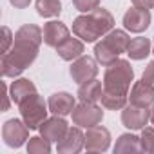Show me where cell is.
Returning a JSON list of instances; mask_svg holds the SVG:
<instances>
[{"label": "cell", "instance_id": "14", "mask_svg": "<svg viewBox=\"0 0 154 154\" xmlns=\"http://www.w3.org/2000/svg\"><path fill=\"white\" fill-rule=\"evenodd\" d=\"M67 131H69L67 122L63 120V116H56V114H54L53 118L45 120V122L40 125V134H42L45 140L56 141V143L67 134Z\"/></svg>", "mask_w": 154, "mask_h": 154}, {"label": "cell", "instance_id": "19", "mask_svg": "<svg viewBox=\"0 0 154 154\" xmlns=\"http://www.w3.org/2000/svg\"><path fill=\"white\" fill-rule=\"evenodd\" d=\"M36 93V87L31 80L27 78H20V80H15L9 87V94H11V100L15 103H20L24 98H27L29 94Z\"/></svg>", "mask_w": 154, "mask_h": 154}, {"label": "cell", "instance_id": "28", "mask_svg": "<svg viewBox=\"0 0 154 154\" xmlns=\"http://www.w3.org/2000/svg\"><path fill=\"white\" fill-rule=\"evenodd\" d=\"M2 96H4V105H2V111L6 112V111L9 109V96H11V94H8V84H6V82H2Z\"/></svg>", "mask_w": 154, "mask_h": 154}, {"label": "cell", "instance_id": "17", "mask_svg": "<svg viewBox=\"0 0 154 154\" xmlns=\"http://www.w3.org/2000/svg\"><path fill=\"white\" fill-rule=\"evenodd\" d=\"M85 47H84V42L76 40V38H67L65 42H62L58 47H56V53L62 60H67V62H72L76 58H80L84 54Z\"/></svg>", "mask_w": 154, "mask_h": 154}, {"label": "cell", "instance_id": "15", "mask_svg": "<svg viewBox=\"0 0 154 154\" xmlns=\"http://www.w3.org/2000/svg\"><path fill=\"white\" fill-rule=\"evenodd\" d=\"M44 42L45 45L49 47H58L62 42H65L69 38V29L65 24L58 22V20H53V22H47L44 26Z\"/></svg>", "mask_w": 154, "mask_h": 154}, {"label": "cell", "instance_id": "18", "mask_svg": "<svg viewBox=\"0 0 154 154\" xmlns=\"http://www.w3.org/2000/svg\"><path fill=\"white\" fill-rule=\"evenodd\" d=\"M102 93H103V87H102V82H98L96 78L85 82L80 85L78 89V98L80 102H87V103H96L100 98H102Z\"/></svg>", "mask_w": 154, "mask_h": 154}, {"label": "cell", "instance_id": "22", "mask_svg": "<svg viewBox=\"0 0 154 154\" xmlns=\"http://www.w3.org/2000/svg\"><path fill=\"white\" fill-rule=\"evenodd\" d=\"M36 11L44 18L58 17L62 11V4L60 0H36Z\"/></svg>", "mask_w": 154, "mask_h": 154}, {"label": "cell", "instance_id": "13", "mask_svg": "<svg viewBox=\"0 0 154 154\" xmlns=\"http://www.w3.org/2000/svg\"><path fill=\"white\" fill-rule=\"evenodd\" d=\"M84 147H85V134L78 127H69L67 134L56 145L58 152H67V154H76Z\"/></svg>", "mask_w": 154, "mask_h": 154}, {"label": "cell", "instance_id": "4", "mask_svg": "<svg viewBox=\"0 0 154 154\" xmlns=\"http://www.w3.org/2000/svg\"><path fill=\"white\" fill-rule=\"evenodd\" d=\"M131 38L127 36L125 31L122 29H112L105 35V38L102 42H98L94 45V58L102 63V65H111L112 62L118 60V54L125 53L129 47Z\"/></svg>", "mask_w": 154, "mask_h": 154}, {"label": "cell", "instance_id": "8", "mask_svg": "<svg viewBox=\"0 0 154 154\" xmlns=\"http://www.w3.org/2000/svg\"><path fill=\"white\" fill-rule=\"evenodd\" d=\"M69 72H71V78H72L76 84H80V85H82V84L93 80L94 76L98 74V65H96L94 58H91V56H84V54H82L80 58H76V60L72 62Z\"/></svg>", "mask_w": 154, "mask_h": 154}, {"label": "cell", "instance_id": "31", "mask_svg": "<svg viewBox=\"0 0 154 154\" xmlns=\"http://www.w3.org/2000/svg\"><path fill=\"white\" fill-rule=\"evenodd\" d=\"M150 122H152V123H154V107H152V109H150Z\"/></svg>", "mask_w": 154, "mask_h": 154}, {"label": "cell", "instance_id": "21", "mask_svg": "<svg viewBox=\"0 0 154 154\" xmlns=\"http://www.w3.org/2000/svg\"><path fill=\"white\" fill-rule=\"evenodd\" d=\"M141 141L134 134H122L114 145V152H140Z\"/></svg>", "mask_w": 154, "mask_h": 154}, {"label": "cell", "instance_id": "27", "mask_svg": "<svg viewBox=\"0 0 154 154\" xmlns=\"http://www.w3.org/2000/svg\"><path fill=\"white\" fill-rule=\"evenodd\" d=\"M141 78H143L145 82H149V84H154V60H152V62H149V65L145 67Z\"/></svg>", "mask_w": 154, "mask_h": 154}, {"label": "cell", "instance_id": "30", "mask_svg": "<svg viewBox=\"0 0 154 154\" xmlns=\"http://www.w3.org/2000/svg\"><path fill=\"white\" fill-rule=\"evenodd\" d=\"M9 2H11L15 8H18V9H24V8H27V6L31 4V0H9Z\"/></svg>", "mask_w": 154, "mask_h": 154}, {"label": "cell", "instance_id": "16", "mask_svg": "<svg viewBox=\"0 0 154 154\" xmlns=\"http://www.w3.org/2000/svg\"><path fill=\"white\" fill-rule=\"evenodd\" d=\"M47 105H49V111L53 114H56V116H67L74 109V96L69 94V93H54L49 98Z\"/></svg>", "mask_w": 154, "mask_h": 154}, {"label": "cell", "instance_id": "23", "mask_svg": "<svg viewBox=\"0 0 154 154\" xmlns=\"http://www.w3.org/2000/svg\"><path fill=\"white\" fill-rule=\"evenodd\" d=\"M49 150H51V141L45 140L44 136L29 138V143H27V152L29 154H47Z\"/></svg>", "mask_w": 154, "mask_h": 154}, {"label": "cell", "instance_id": "1", "mask_svg": "<svg viewBox=\"0 0 154 154\" xmlns=\"http://www.w3.org/2000/svg\"><path fill=\"white\" fill-rule=\"evenodd\" d=\"M44 40V33L38 26L35 24H26L22 26L17 35L11 51L2 54V76H18L24 72L36 58L38 47Z\"/></svg>", "mask_w": 154, "mask_h": 154}, {"label": "cell", "instance_id": "7", "mask_svg": "<svg viewBox=\"0 0 154 154\" xmlns=\"http://www.w3.org/2000/svg\"><path fill=\"white\" fill-rule=\"evenodd\" d=\"M27 136H29V127L22 120H17V118L8 120L2 127V140L8 147H15V149L22 147Z\"/></svg>", "mask_w": 154, "mask_h": 154}, {"label": "cell", "instance_id": "11", "mask_svg": "<svg viewBox=\"0 0 154 154\" xmlns=\"http://www.w3.org/2000/svg\"><path fill=\"white\" fill-rule=\"evenodd\" d=\"M149 24H150V13L145 8L134 6L123 15V26L131 33H141L149 27Z\"/></svg>", "mask_w": 154, "mask_h": 154}, {"label": "cell", "instance_id": "26", "mask_svg": "<svg viewBox=\"0 0 154 154\" xmlns=\"http://www.w3.org/2000/svg\"><path fill=\"white\" fill-rule=\"evenodd\" d=\"M11 42H15V36H13L11 29L4 26V27H2V53H8V51H9Z\"/></svg>", "mask_w": 154, "mask_h": 154}, {"label": "cell", "instance_id": "5", "mask_svg": "<svg viewBox=\"0 0 154 154\" xmlns=\"http://www.w3.org/2000/svg\"><path fill=\"white\" fill-rule=\"evenodd\" d=\"M20 114L22 120L26 122V125L29 129H40V125L47 120V107L42 96H38L36 93L29 94L27 98H24L20 103Z\"/></svg>", "mask_w": 154, "mask_h": 154}, {"label": "cell", "instance_id": "20", "mask_svg": "<svg viewBox=\"0 0 154 154\" xmlns=\"http://www.w3.org/2000/svg\"><path fill=\"white\" fill-rule=\"evenodd\" d=\"M149 53H150V40H149V38L138 36V38H132V40L129 42L127 54H129L132 60H143Z\"/></svg>", "mask_w": 154, "mask_h": 154}, {"label": "cell", "instance_id": "29", "mask_svg": "<svg viewBox=\"0 0 154 154\" xmlns=\"http://www.w3.org/2000/svg\"><path fill=\"white\" fill-rule=\"evenodd\" d=\"M132 4L138 8H145V9H152L154 8V0H132Z\"/></svg>", "mask_w": 154, "mask_h": 154}, {"label": "cell", "instance_id": "3", "mask_svg": "<svg viewBox=\"0 0 154 154\" xmlns=\"http://www.w3.org/2000/svg\"><path fill=\"white\" fill-rule=\"evenodd\" d=\"M134 78V71L127 60H116L107 65L103 78V94L129 96V87Z\"/></svg>", "mask_w": 154, "mask_h": 154}, {"label": "cell", "instance_id": "6", "mask_svg": "<svg viewBox=\"0 0 154 154\" xmlns=\"http://www.w3.org/2000/svg\"><path fill=\"white\" fill-rule=\"evenodd\" d=\"M72 122L78 127H94L103 120V111L102 107H98L96 103H87V102H80L78 105H74L72 109Z\"/></svg>", "mask_w": 154, "mask_h": 154}, {"label": "cell", "instance_id": "24", "mask_svg": "<svg viewBox=\"0 0 154 154\" xmlns=\"http://www.w3.org/2000/svg\"><path fill=\"white\" fill-rule=\"evenodd\" d=\"M140 141H141V150L143 152L154 154V129L152 127H143Z\"/></svg>", "mask_w": 154, "mask_h": 154}, {"label": "cell", "instance_id": "9", "mask_svg": "<svg viewBox=\"0 0 154 154\" xmlns=\"http://www.w3.org/2000/svg\"><path fill=\"white\" fill-rule=\"evenodd\" d=\"M111 145V132L102 127V125H94L89 127L85 132V150L89 152H105Z\"/></svg>", "mask_w": 154, "mask_h": 154}, {"label": "cell", "instance_id": "32", "mask_svg": "<svg viewBox=\"0 0 154 154\" xmlns=\"http://www.w3.org/2000/svg\"><path fill=\"white\" fill-rule=\"evenodd\" d=\"M152 45H154V44H152Z\"/></svg>", "mask_w": 154, "mask_h": 154}, {"label": "cell", "instance_id": "10", "mask_svg": "<svg viewBox=\"0 0 154 154\" xmlns=\"http://www.w3.org/2000/svg\"><path fill=\"white\" fill-rule=\"evenodd\" d=\"M149 120H150V111L147 107H138V105L131 103V105L123 107V111H122V123L127 129H132V131L143 129Z\"/></svg>", "mask_w": 154, "mask_h": 154}, {"label": "cell", "instance_id": "12", "mask_svg": "<svg viewBox=\"0 0 154 154\" xmlns=\"http://www.w3.org/2000/svg\"><path fill=\"white\" fill-rule=\"evenodd\" d=\"M129 100L132 105H138V107H150L154 103V84H149L145 82L143 78L140 82H136L131 89V94H129Z\"/></svg>", "mask_w": 154, "mask_h": 154}, {"label": "cell", "instance_id": "2", "mask_svg": "<svg viewBox=\"0 0 154 154\" xmlns=\"http://www.w3.org/2000/svg\"><path fill=\"white\" fill-rule=\"evenodd\" d=\"M112 26H114L112 15L103 8H96L78 18H74L72 33L84 42H94L96 38L112 31Z\"/></svg>", "mask_w": 154, "mask_h": 154}, {"label": "cell", "instance_id": "25", "mask_svg": "<svg viewBox=\"0 0 154 154\" xmlns=\"http://www.w3.org/2000/svg\"><path fill=\"white\" fill-rule=\"evenodd\" d=\"M72 4H74V8L78 9V11H82V13H89V11H93V9L98 8L100 0H72Z\"/></svg>", "mask_w": 154, "mask_h": 154}]
</instances>
